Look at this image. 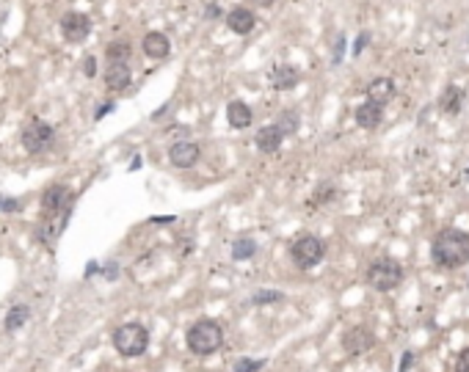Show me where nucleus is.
<instances>
[{"mask_svg":"<svg viewBox=\"0 0 469 372\" xmlns=\"http://www.w3.org/2000/svg\"><path fill=\"white\" fill-rule=\"evenodd\" d=\"M257 254V243L254 240H234L232 243V259H251Z\"/></svg>","mask_w":469,"mask_h":372,"instance_id":"nucleus-22","label":"nucleus"},{"mask_svg":"<svg viewBox=\"0 0 469 372\" xmlns=\"http://www.w3.org/2000/svg\"><path fill=\"white\" fill-rule=\"evenodd\" d=\"M188 348L196 356H213L221 345H224V331L216 320H196L193 326L188 328Z\"/></svg>","mask_w":469,"mask_h":372,"instance_id":"nucleus-2","label":"nucleus"},{"mask_svg":"<svg viewBox=\"0 0 469 372\" xmlns=\"http://www.w3.org/2000/svg\"><path fill=\"white\" fill-rule=\"evenodd\" d=\"M375 345V334L368 326H354L342 334V348L351 356H362Z\"/></svg>","mask_w":469,"mask_h":372,"instance_id":"nucleus-8","label":"nucleus"},{"mask_svg":"<svg viewBox=\"0 0 469 372\" xmlns=\"http://www.w3.org/2000/svg\"><path fill=\"white\" fill-rule=\"evenodd\" d=\"M207 17H210V20H216V17H221V8H218L216 3H210V6H207Z\"/></svg>","mask_w":469,"mask_h":372,"instance_id":"nucleus-34","label":"nucleus"},{"mask_svg":"<svg viewBox=\"0 0 469 372\" xmlns=\"http://www.w3.org/2000/svg\"><path fill=\"white\" fill-rule=\"evenodd\" d=\"M254 3H257V6H274L276 0H254Z\"/></svg>","mask_w":469,"mask_h":372,"instance_id":"nucleus-36","label":"nucleus"},{"mask_svg":"<svg viewBox=\"0 0 469 372\" xmlns=\"http://www.w3.org/2000/svg\"><path fill=\"white\" fill-rule=\"evenodd\" d=\"M326 257V243L315 234H301L293 245H290V259L301 268V271H309L315 265H321V259Z\"/></svg>","mask_w":469,"mask_h":372,"instance_id":"nucleus-5","label":"nucleus"},{"mask_svg":"<svg viewBox=\"0 0 469 372\" xmlns=\"http://www.w3.org/2000/svg\"><path fill=\"white\" fill-rule=\"evenodd\" d=\"M276 127H279L284 136H293V133L298 130V116H295L293 110H284V113H281V119L276 122Z\"/></svg>","mask_w":469,"mask_h":372,"instance_id":"nucleus-23","label":"nucleus"},{"mask_svg":"<svg viewBox=\"0 0 469 372\" xmlns=\"http://www.w3.org/2000/svg\"><path fill=\"white\" fill-rule=\"evenodd\" d=\"M368 42H370V34H362V36L356 39V45H354V55H359V52L365 50V45H368Z\"/></svg>","mask_w":469,"mask_h":372,"instance_id":"nucleus-30","label":"nucleus"},{"mask_svg":"<svg viewBox=\"0 0 469 372\" xmlns=\"http://www.w3.org/2000/svg\"><path fill=\"white\" fill-rule=\"evenodd\" d=\"M254 25H257V17H254V11L251 8H246V6H234L232 11L227 14V28L237 34V36H248L251 31H254Z\"/></svg>","mask_w":469,"mask_h":372,"instance_id":"nucleus-12","label":"nucleus"},{"mask_svg":"<svg viewBox=\"0 0 469 372\" xmlns=\"http://www.w3.org/2000/svg\"><path fill=\"white\" fill-rule=\"evenodd\" d=\"M467 180H469V169H467Z\"/></svg>","mask_w":469,"mask_h":372,"instance_id":"nucleus-37","label":"nucleus"},{"mask_svg":"<svg viewBox=\"0 0 469 372\" xmlns=\"http://www.w3.org/2000/svg\"><path fill=\"white\" fill-rule=\"evenodd\" d=\"M268 80H271V86H274L276 92H290V89H295V86H298L301 72H298L295 66H290V64H276V66L271 69Z\"/></svg>","mask_w":469,"mask_h":372,"instance_id":"nucleus-14","label":"nucleus"},{"mask_svg":"<svg viewBox=\"0 0 469 372\" xmlns=\"http://www.w3.org/2000/svg\"><path fill=\"white\" fill-rule=\"evenodd\" d=\"M111 110H113V105H111V102H105V105H102V108H99V110H97V116H94V119H97V122H99V119H102V116H108V113H111Z\"/></svg>","mask_w":469,"mask_h":372,"instance_id":"nucleus-33","label":"nucleus"},{"mask_svg":"<svg viewBox=\"0 0 469 372\" xmlns=\"http://www.w3.org/2000/svg\"><path fill=\"white\" fill-rule=\"evenodd\" d=\"M342 50H345V36H340V39H337V50H334V64H340V58H342Z\"/></svg>","mask_w":469,"mask_h":372,"instance_id":"nucleus-31","label":"nucleus"},{"mask_svg":"<svg viewBox=\"0 0 469 372\" xmlns=\"http://www.w3.org/2000/svg\"><path fill=\"white\" fill-rule=\"evenodd\" d=\"M412 364H414V353H412V350H406V353H403V362H400V367H398V372H406Z\"/></svg>","mask_w":469,"mask_h":372,"instance_id":"nucleus-29","label":"nucleus"},{"mask_svg":"<svg viewBox=\"0 0 469 372\" xmlns=\"http://www.w3.org/2000/svg\"><path fill=\"white\" fill-rule=\"evenodd\" d=\"M130 55H133V45L130 42H111V45L105 47V58L108 61H130Z\"/></svg>","mask_w":469,"mask_h":372,"instance_id":"nucleus-21","label":"nucleus"},{"mask_svg":"<svg viewBox=\"0 0 469 372\" xmlns=\"http://www.w3.org/2000/svg\"><path fill=\"white\" fill-rule=\"evenodd\" d=\"M144 55L146 58H152V61H163V58H169V52H172V42H169V36L163 34V31H149L146 36H144Z\"/></svg>","mask_w":469,"mask_h":372,"instance_id":"nucleus-13","label":"nucleus"},{"mask_svg":"<svg viewBox=\"0 0 469 372\" xmlns=\"http://www.w3.org/2000/svg\"><path fill=\"white\" fill-rule=\"evenodd\" d=\"M113 348H116V353H122L125 359L144 356L146 348H149V334H146V328L139 326V323L119 326L113 331Z\"/></svg>","mask_w":469,"mask_h":372,"instance_id":"nucleus-3","label":"nucleus"},{"mask_svg":"<svg viewBox=\"0 0 469 372\" xmlns=\"http://www.w3.org/2000/svg\"><path fill=\"white\" fill-rule=\"evenodd\" d=\"M442 110L444 113H450V116H458L461 113V108H464V89H458V86H447V92L442 94Z\"/></svg>","mask_w":469,"mask_h":372,"instance_id":"nucleus-19","label":"nucleus"},{"mask_svg":"<svg viewBox=\"0 0 469 372\" xmlns=\"http://www.w3.org/2000/svg\"><path fill=\"white\" fill-rule=\"evenodd\" d=\"M61 34L69 45H83L92 34V17L83 11H66L61 17Z\"/></svg>","mask_w":469,"mask_h":372,"instance_id":"nucleus-7","label":"nucleus"},{"mask_svg":"<svg viewBox=\"0 0 469 372\" xmlns=\"http://www.w3.org/2000/svg\"><path fill=\"white\" fill-rule=\"evenodd\" d=\"M456 372H469V348H464L456 359Z\"/></svg>","mask_w":469,"mask_h":372,"instance_id":"nucleus-27","label":"nucleus"},{"mask_svg":"<svg viewBox=\"0 0 469 372\" xmlns=\"http://www.w3.org/2000/svg\"><path fill=\"white\" fill-rule=\"evenodd\" d=\"M72 207V193L66 185H50L42 196V215H52Z\"/></svg>","mask_w":469,"mask_h":372,"instance_id":"nucleus-9","label":"nucleus"},{"mask_svg":"<svg viewBox=\"0 0 469 372\" xmlns=\"http://www.w3.org/2000/svg\"><path fill=\"white\" fill-rule=\"evenodd\" d=\"M28 317H31V309L25 306V303H17V306H11L8 309V315H6V331L8 334H14V331H20V328L28 323Z\"/></svg>","mask_w":469,"mask_h":372,"instance_id":"nucleus-20","label":"nucleus"},{"mask_svg":"<svg viewBox=\"0 0 469 372\" xmlns=\"http://www.w3.org/2000/svg\"><path fill=\"white\" fill-rule=\"evenodd\" d=\"M130 80H133L130 61H108V66H105V86H108L111 92L127 89Z\"/></svg>","mask_w":469,"mask_h":372,"instance_id":"nucleus-10","label":"nucleus"},{"mask_svg":"<svg viewBox=\"0 0 469 372\" xmlns=\"http://www.w3.org/2000/svg\"><path fill=\"white\" fill-rule=\"evenodd\" d=\"M52 141H55V130L42 122V119H31L25 127H22V146H25V152H31V155H42L47 152L50 146H52Z\"/></svg>","mask_w":469,"mask_h":372,"instance_id":"nucleus-6","label":"nucleus"},{"mask_svg":"<svg viewBox=\"0 0 469 372\" xmlns=\"http://www.w3.org/2000/svg\"><path fill=\"white\" fill-rule=\"evenodd\" d=\"M251 119H254V113H251V108H248L246 102L232 99V102L227 105V122H230V127H234V130H246V127L251 124Z\"/></svg>","mask_w":469,"mask_h":372,"instance_id":"nucleus-17","label":"nucleus"},{"mask_svg":"<svg viewBox=\"0 0 469 372\" xmlns=\"http://www.w3.org/2000/svg\"><path fill=\"white\" fill-rule=\"evenodd\" d=\"M83 75H86V78H94V75H97V61H94V55H89V58L83 61Z\"/></svg>","mask_w":469,"mask_h":372,"instance_id":"nucleus-28","label":"nucleus"},{"mask_svg":"<svg viewBox=\"0 0 469 372\" xmlns=\"http://www.w3.org/2000/svg\"><path fill=\"white\" fill-rule=\"evenodd\" d=\"M403 276L406 273H403L400 262L392 259V257H381V259H375L373 265L368 268V284L373 289H378V292H389V289L400 287Z\"/></svg>","mask_w":469,"mask_h":372,"instance_id":"nucleus-4","label":"nucleus"},{"mask_svg":"<svg viewBox=\"0 0 469 372\" xmlns=\"http://www.w3.org/2000/svg\"><path fill=\"white\" fill-rule=\"evenodd\" d=\"M172 221H177L174 215H155L152 218V224H172Z\"/></svg>","mask_w":469,"mask_h":372,"instance_id":"nucleus-35","label":"nucleus"},{"mask_svg":"<svg viewBox=\"0 0 469 372\" xmlns=\"http://www.w3.org/2000/svg\"><path fill=\"white\" fill-rule=\"evenodd\" d=\"M430 259H433V265H439L444 271L464 268L469 262V232L456 229V227L439 229L430 243Z\"/></svg>","mask_w":469,"mask_h":372,"instance_id":"nucleus-1","label":"nucleus"},{"mask_svg":"<svg viewBox=\"0 0 469 372\" xmlns=\"http://www.w3.org/2000/svg\"><path fill=\"white\" fill-rule=\"evenodd\" d=\"M337 196V187L334 185H321L315 190V196H312V204H326Z\"/></svg>","mask_w":469,"mask_h":372,"instance_id":"nucleus-25","label":"nucleus"},{"mask_svg":"<svg viewBox=\"0 0 469 372\" xmlns=\"http://www.w3.org/2000/svg\"><path fill=\"white\" fill-rule=\"evenodd\" d=\"M199 157H202V149H199L193 141L172 143V149H169V160H172V166H177V169H193V166L199 163Z\"/></svg>","mask_w":469,"mask_h":372,"instance_id":"nucleus-11","label":"nucleus"},{"mask_svg":"<svg viewBox=\"0 0 469 372\" xmlns=\"http://www.w3.org/2000/svg\"><path fill=\"white\" fill-rule=\"evenodd\" d=\"M467 45H469V39H467Z\"/></svg>","mask_w":469,"mask_h":372,"instance_id":"nucleus-39","label":"nucleus"},{"mask_svg":"<svg viewBox=\"0 0 469 372\" xmlns=\"http://www.w3.org/2000/svg\"><path fill=\"white\" fill-rule=\"evenodd\" d=\"M354 119H356L359 127L375 130V127L381 124V119H384V105H378V102H373V99H368V102H362V105L354 110Z\"/></svg>","mask_w":469,"mask_h":372,"instance_id":"nucleus-15","label":"nucleus"},{"mask_svg":"<svg viewBox=\"0 0 469 372\" xmlns=\"http://www.w3.org/2000/svg\"><path fill=\"white\" fill-rule=\"evenodd\" d=\"M281 141H284V133H281L276 124H265V127H260L257 136H254V143H257V149H260L262 155L279 152Z\"/></svg>","mask_w":469,"mask_h":372,"instance_id":"nucleus-16","label":"nucleus"},{"mask_svg":"<svg viewBox=\"0 0 469 372\" xmlns=\"http://www.w3.org/2000/svg\"><path fill=\"white\" fill-rule=\"evenodd\" d=\"M281 301H284V295L281 292H271V289H262V292H257L251 298V303H257V306H262V303H281Z\"/></svg>","mask_w":469,"mask_h":372,"instance_id":"nucleus-24","label":"nucleus"},{"mask_svg":"<svg viewBox=\"0 0 469 372\" xmlns=\"http://www.w3.org/2000/svg\"><path fill=\"white\" fill-rule=\"evenodd\" d=\"M0 201H3V196H0Z\"/></svg>","mask_w":469,"mask_h":372,"instance_id":"nucleus-38","label":"nucleus"},{"mask_svg":"<svg viewBox=\"0 0 469 372\" xmlns=\"http://www.w3.org/2000/svg\"><path fill=\"white\" fill-rule=\"evenodd\" d=\"M262 367H265V359H257V362L240 359V362H234V372H260Z\"/></svg>","mask_w":469,"mask_h":372,"instance_id":"nucleus-26","label":"nucleus"},{"mask_svg":"<svg viewBox=\"0 0 469 372\" xmlns=\"http://www.w3.org/2000/svg\"><path fill=\"white\" fill-rule=\"evenodd\" d=\"M0 210H6V213H17V210H20V201H0Z\"/></svg>","mask_w":469,"mask_h":372,"instance_id":"nucleus-32","label":"nucleus"},{"mask_svg":"<svg viewBox=\"0 0 469 372\" xmlns=\"http://www.w3.org/2000/svg\"><path fill=\"white\" fill-rule=\"evenodd\" d=\"M368 99H373L378 105H386L389 99H395V83L389 78H375L368 86Z\"/></svg>","mask_w":469,"mask_h":372,"instance_id":"nucleus-18","label":"nucleus"}]
</instances>
